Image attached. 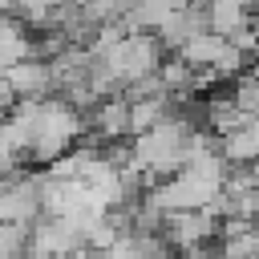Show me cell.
Returning <instances> with one entry per match:
<instances>
[{
  "label": "cell",
  "mask_w": 259,
  "mask_h": 259,
  "mask_svg": "<svg viewBox=\"0 0 259 259\" xmlns=\"http://www.w3.org/2000/svg\"><path fill=\"white\" fill-rule=\"evenodd\" d=\"M85 113L65 101V97H40L32 109V142H28V166L32 162H53L61 154H69L77 146V138L85 134Z\"/></svg>",
  "instance_id": "6da1fadb"
},
{
  "label": "cell",
  "mask_w": 259,
  "mask_h": 259,
  "mask_svg": "<svg viewBox=\"0 0 259 259\" xmlns=\"http://www.w3.org/2000/svg\"><path fill=\"white\" fill-rule=\"evenodd\" d=\"M85 247V223L81 214H40L28 227L24 259H65Z\"/></svg>",
  "instance_id": "7a4b0ae2"
},
{
  "label": "cell",
  "mask_w": 259,
  "mask_h": 259,
  "mask_svg": "<svg viewBox=\"0 0 259 259\" xmlns=\"http://www.w3.org/2000/svg\"><path fill=\"white\" fill-rule=\"evenodd\" d=\"M40 219V178L20 174L12 182H0V223H36Z\"/></svg>",
  "instance_id": "3957f363"
},
{
  "label": "cell",
  "mask_w": 259,
  "mask_h": 259,
  "mask_svg": "<svg viewBox=\"0 0 259 259\" xmlns=\"http://www.w3.org/2000/svg\"><path fill=\"white\" fill-rule=\"evenodd\" d=\"M4 81L12 85L16 101H40V97H53L57 85H53V65L45 57H28V61H16L4 69Z\"/></svg>",
  "instance_id": "277c9868"
},
{
  "label": "cell",
  "mask_w": 259,
  "mask_h": 259,
  "mask_svg": "<svg viewBox=\"0 0 259 259\" xmlns=\"http://www.w3.org/2000/svg\"><path fill=\"white\" fill-rule=\"evenodd\" d=\"M89 125L97 130L101 142H117V138H130V97L125 93H109L93 105L89 113Z\"/></svg>",
  "instance_id": "5b68a950"
},
{
  "label": "cell",
  "mask_w": 259,
  "mask_h": 259,
  "mask_svg": "<svg viewBox=\"0 0 259 259\" xmlns=\"http://www.w3.org/2000/svg\"><path fill=\"white\" fill-rule=\"evenodd\" d=\"M28 57H36V36H32V28L24 24V20H16V16H0V73L8 69V65H16V61H28Z\"/></svg>",
  "instance_id": "8992f818"
},
{
  "label": "cell",
  "mask_w": 259,
  "mask_h": 259,
  "mask_svg": "<svg viewBox=\"0 0 259 259\" xmlns=\"http://www.w3.org/2000/svg\"><path fill=\"white\" fill-rule=\"evenodd\" d=\"M170 113H174V97H170L166 89L130 97V138L142 134V130H150V125H158V121L170 117Z\"/></svg>",
  "instance_id": "52a82bcc"
},
{
  "label": "cell",
  "mask_w": 259,
  "mask_h": 259,
  "mask_svg": "<svg viewBox=\"0 0 259 259\" xmlns=\"http://www.w3.org/2000/svg\"><path fill=\"white\" fill-rule=\"evenodd\" d=\"M28 223H0V259H24Z\"/></svg>",
  "instance_id": "ba28073f"
},
{
  "label": "cell",
  "mask_w": 259,
  "mask_h": 259,
  "mask_svg": "<svg viewBox=\"0 0 259 259\" xmlns=\"http://www.w3.org/2000/svg\"><path fill=\"white\" fill-rule=\"evenodd\" d=\"M251 223H255V231H259V190H255V198H251Z\"/></svg>",
  "instance_id": "9c48e42d"
}]
</instances>
